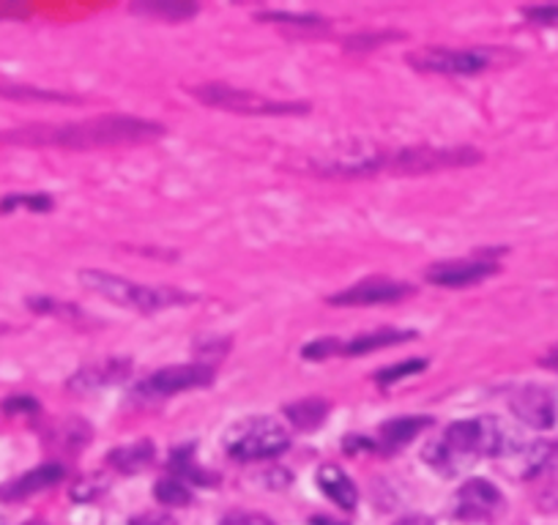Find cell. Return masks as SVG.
<instances>
[{
    "instance_id": "6da1fadb",
    "label": "cell",
    "mask_w": 558,
    "mask_h": 525,
    "mask_svg": "<svg viewBox=\"0 0 558 525\" xmlns=\"http://www.w3.org/2000/svg\"><path fill=\"white\" fill-rule=\"evenodd\" d=\"M165 126L132 115H105L74 123H34V126L0 132V143L31 148H105V146H140L159 141Z\"/></svg>"
},
{
    "instance_id": "7a4b0ae2",
    "label": "cell",
    "mask_w": 558,
    "mask_h": 525,
    "mask_svg": "<svg viewBox=\"0 0 558 525\" xmlns=\"http://www.w3.org/2000/svg\"><path fill=\"white\" fill-rule=\"evenodd\" d=\"M512 443L504 441V430L490 416L480 419L454 422L452 427L444 430L438 441L427 443L425 460L444 476H454L469 468L480 457H498L507 454Z\"/></svg>"
},
{
    "instance_id": "3957f363",
    "label": "cell",
    "mask_w": 558,
    "mask_h": 525,
    "mask_svg": "<svg viewBox=\"0 0 558 525\" xmlns=\"http://www.w3.org/2000/svg\"><path fill=\"white\" fill-rule=\"evenodd\" d=\"M482 154L474 148H408L397 154H375V157L359 159L356 164H335L326 173L335 175H364V173H397V175H422L433 170L465 168L480 162Z\"/></svg>"
},
{
    "instance_id": "277c9868",
    "label": "cell",
    "mask_w": 558,
    "mask_h": 525,
    "mask_svg": "<svg viewBox=\"0 0 558 525\" xmlns=\"http://www.w3.org/2000/svg\"><path fill=\"white\" fill-rule=\"evenodd\" d=\"M80 280L96 296L107 298V302L118 304V307L137 309V313H159V309L179 307V304L192 302L190 293L179 291V288L140 285V282L123 280V277L116 274H105V271H83Z\"/></svg>"
},
{
    "instance_id": "5b68a950",
    "label": "cell",
    "mask_w": 558,
    "mask_h": 525,
    "mask_svg": "<svg viewBox=\"0 0 558 525\" xmlns=\"http://www.w3.org/2000/svg\"><path fill=\"white\" fill-rule=\"evenodd\" d=\"M288 447H291V436L286 425H279L271 416H246L225 436V452L241 463L279 457Z\"/></svg>"
},
{
    "instance_id": "8992f818",
    "label": "cell",
    "mask_w": 558,
    "mask_h": 525,
    "mask_svg": "<svg viewBox=\"0 0 558 525\" xmlns=\"http://www.w3.org/2000/svg\"><path fill=\"white\" fill-rule=\"evenodd\" d=\"M192 94L201 101L211 107H222V110L241 112V115H304L310 110V105L304 101H277L266 99L260 94H252V90L230 88L222 83H208L192 88Z\"/></svg>"
},
{
    "instance_id": "52a82bcc",
    "label": "cell",
    "mask_w": 558,
    "mask_h": 525,
    "mask_svg": "<svg viewBox=\"0 0 558 525\" xmlns=\"http://www.w3.org/2000/svg\"><path fill=\"white\" fill-rule=\"evenodd\" d=\"M214 380V373L201 364H184V367H168L159 369V373L148 375L146 380H140L137 389H134V400L137 403H159V400H168L179 391L197 389V386H206Z\"/></svg>"
},
{
    "instance_id": "ba28073f",
    "label": "cell",
    "mask_w": 558,
    "mask_h": 525,
    "mask_svg": "<svg viewBox=\"0 0 558 525\" xmlns=\"http://www.w3.org/2000/svg\"><path fill=\"white\" fill-rule=\"evenodd\" d=\"M408 63L418 72L436 74H476L490 66L487 50H452V47H425L408 56Z\"/></svg>"
},
{
    "instance_id": "9c48e42d",
    "label": "cell",
    "mask_w": 558,
    "mask_h": 525,
    "mask_svg": "<svg viewBox=\"0 0 558 525\" xmlns=\"http://www.w3.org/2000/svg\"><path fill=\"white\" fill-rule=\"evenodd\" d=\"M504 498L487 479H471L454 496V514L465 523H482L501 512Z\"/></svg>"
},
{
    "instance_id": "30bf717a",
    "label": "cell",
    "mask_w": 558,
    "mask_h": 525,
    "mask_svg": "<svg viewBox=\"0 0 558 525\" xmlns=\"http://www.w3.org/2000/svg\"><path fill=\"white\" fill-rule=\"evenodd\" d=\"M512 411L520 422L536 430H547L556 425V400L542 386H525L512 398Z\"/></svg>"
},
{
    "instance_id": "8fae6325",
    "label": "cell",
    "mask_w": 558,
    "mask_h": 525,
    "mask_svg": "<svg viewBox=\"0 0 558 525\" xmlns=\"http://www.w3.org/2000/svg\"><path fill=\"white\" fill-rule=\"evenodd\" d=\"M408 293H413L411 285L405 282H395V280H375L359 282V285L345 288L342 293L331 296V304H345V307H362V304H384V302H400L405 298Z\"/></svg>"
},
{
    "instance_id": "7c38bea8",
    "label": "cell",
    "mask_w": 558,
    "mask_h": 525,
    "mask_svg": "<svg viewBox=\"0 0 558 525\" xmlns=\"http://www.w3.org/2000/svg\"><path fill=\"white\" fill-rule=\"evenodd\" d=\"M496 262L485 260H454V262H438L427 271V280L436 282L441 288H469L474 282L487 280L490 274H496Z\"/></svg>"
},
{
    "instance_id": "4fadbf2b",
    "label": "cell",
    "mask_w": 558,
    "mask_h": 525,
    "mask_svg": "<svg viewBox=\"0 0 558 525\" xmlns=\"http://www.w3.org/2000/svg\"><path fill=\"white\" fill-rule=\"evenodd\" d=\"M66 476V468L58 463H47V465H39V468H34L31 474L20 476L17 481H12V485H7L3 490H0V498H7V501H14V498H28L34 496V492H41L47 490V487L58 485V481Z\"/></svg>"
},
{
    "instance_id": "5bb4252c",
    "label": "cell",
    "mask_w": 558,
    "mask_h": 525,
    "mask_svg": "<svg viewBox=\"0 0 558 525\" xmlns=\"http://www.w3.org/2000/svg\"><path fill=\"white\" fill-rule=\"evenodd\" d=\"M318 487L320 492H326V496L337 503V506L342 509L356 506L359 501L356 485H353L351 476H348L345 471L337 468V465H324V468H318Z\"/></svg>"
},
{
    "instance_id": "9a60e30c",
    "label": "cell",
    "mask_w": 558,
    "mask_h": 525,
    "mask_svg": "<svg viewBox=\"0 0 558 525\" xmlns=\"http://www.w3.org/2000/svg\"><path fill=\"white\" fill-rule=\"evenodd\" d=\"M413 331L405 329H378V331H367V334H359L356 340L342 342L340 353L342 356H362V353L375 351V347H386V345H397V342L413 340Z\"/></svg>"
},
{
    "instance_id": "2e32d148",
    "label": "cell",
    "mask_w": 558,
    "mask_h": 525,
    "mask_svg": "<svg viewBox=\"0 0 558 525\" xmlns=\"http://www.w3.org/2000/svg\"><path fill=\"white\" fill-rule=\"evenodd\" d=\"M425 427H430L427 416H400V419H391L389 425L380 427V441H384L386 449H400Z\"/></svg>"
},
{
    "instance_id": "e0dca14e",
    "label": "cell",
    "mask_w": 558,
    "mask_h": 525,
    "mask_svg": "<svg viewBox=\"0 0 558 525\" xmlns=\"http://www.w3.org/2000/svg\"><path fill=\"white\" fill-rule=\"evenodd\" d=\"M154 457V447L148 441L132 443L126 449H118V452L110 454V463L121 471H140L143 465L151 463Z\"/></svg>"
},
{
    "instance_id": "ac0fdd59",
    "label": "cell",
    "mask_w": 558,
    "mask_h": 525,
    "mask_svg": "<svg viewBox=\"0 0 558 525\" xmlns=\"http://www.w3.org/2000/svg\"><path fill=\"white\" fill-rule=\"evenodd\" d=\"M288 416H291L299 427H318L326 416V403H320V400H304V403L291 405V408H288Z\"/></svg>"
},
{
    "instance_id": "d6986e66",
    "label": "cell",
    "mask_w": 558,
    "mask_h": 525,
    "mask_svg": "<svg viewBox=\"0 0 558 525\" xmlns=\"http://www.w3.org/2000/svg\"><path fill=\"white\" fill-rule=\"evenodd\" d=\"M427 367L425 358H408V362L395 364V367H386L380 373H375V380L378 383H397V380L408 378V375H416Z\"/></svg>"
},
{
    "instance_id": "ffe728a7",
    "label": "cell",
    "mask_w": 558,
    "mask_h": 525,
    "mask_svg": "<svg viewBox=\"0 0 558 525\" xmlns=\"http://www.w3.org/2000/svg\"><path fill=\"white\" fill-rule=\"evenodd\" d=\"M157 498L168 506H184L190 501V490H186L184 481L179 479H162L157 485Z\"/></svg>"
},
{
    "instance_id": "44dd1931",
    "label": "cell",
    "mask_w": 558,
    "mask_h": 525,
    "mask_svg": "<svg viewBox=\"0 0 558 525\" xmlns=\"http://www.w3.org/2000/svg\"><path fill=\"white\" fill-rule=\"evenodd\" d=\"M17 206L34 208V211H47V208L52 206V200L47 195H12V197H3L0 211H12V208Z\"/></svg>"
},
{
    "instance_id": "7402d4cb",
    "label": "cell",
    "mask_w": 558,
    "mask_h": 525,
    "mask_svg": "<svg viewBox=\"0 0 558 525\" xmlns=\"http://www.w3.org/2000/svg\"><path fill=\"white\" fill-rule=\"evenodd\" d=\"M389 39H400V34H359L353 39H348V50H375L380 41H389Z\"/></svg>"
},
{
    "instance_id": "603a6c76",
    "label": "cell",
    "mask_w": 558,
    "mask_h": 525,
    "mask_svg": "<svg viewBox=\"0 0 558 525\" xmlns=\"http://www.w3.org/2000/svg\"><path fill=\"white\" fill-rule=\"evenodd\" d=\"M148 14H162V17L168 20H181V17H192V14L197 12L195 7H186V3H170V7H165V3H154V7H143Z\"/></svg>"
},
{
    "instance_id": "cb8c5ba5",
    "label": "cell",
    "mask_w": 558,
    "mask_h": 525,
    "mask_svg": "<svg viewBox=\"0 0 558 525\" xmlns=\"http://www.w3.org/2000/svg\"><path fill=\"white\" fill-rule=\"evenodd\" d=\"M263 20H274V23H293L296 28H324V20L320 17H310V14H304V17H296V14H263Z\"/></svg>"
},
{
    "instance_id": "d4e9b609",
    "label": "cell",
    "mask_w": 558,
    "mask_h": 525,
    "mask_svg": "<svg viewBox=\"0 0 558 525\" xmlns=\"http://www.w3.org/2000/svg\"><path fill=\"white\" fill-rule=\"evenodd\" d=\"M340 345L342 342H337V340H318V342H313V345L304 347V358L335 356V353H340Z\"/></svg>"
},
{
    "instance_id": "484cf974",
    "label": "cell",
    "mask_w": 558,
    "mask_h": 525,
    "mask_svg": "<svg viewBox=\"0 0 558 525\" xmlns=\"http://www.w3.org/2000/svg\"><path fill=\"white\" fill-rule=\"evenodd\" d=\"M222 525H274L266 514H252V512H239L225 517Z\"/></svg>"
},
{
    "instance_id": "4316f807",
    "label": "cell",
    "mask_w": 558,
    "mask_h": 525,
    "mask_svg": "<svg viewBox=\"0 0 558 525\" xmlns=\"http://www.w3.org/2000/svg\"><path fill=\"white\" fill-rule=\"evenodd\" d=\"M525 17L534 20V23H539V25H558V7L525 9Z\"/></svg>"
},
{
    "instance_id": "83f0119b",
    "label": "cell",
    "mask_w": 558,
    "mask_h": 525,
    "mask_svg": "<svg viewBox=\"0 0 558 525\" xmlns=\"http://www.w3.org/2000/svg\"><path fill=\"white\" fill-rule=\"evenodd\" d=\"M126 525H173L168 517H162V514H143V517H134L129 520Z\"/></svg>"
},
{
    "instance_id": "f1b7e54d",
    "label": "cell",
    "mask_w": 558,
    "mask_h": 525,
    "mask_svg": "<svg viewBox=\"0 0 558 525\" xmlns=\"http://www.w3.org/2000/svg\"><path fill=\"white\" fill-rule=\"evenodd\" d=\"M3 408H7V411H36V403H34V400H28V398H14V400H9Z\"/></svg>"
},
{
    "instance_id": "f546056e",
    "label": "cell",
    "mask_w": 558,
    "mask_h": 525,
    "mask_svg": "<svg viewBox=\"0 0 558 525\" xmlns=\"http://www.w3.org/2000/svg\"><path fill=\"white\" fill-rule=\"evenodd\" d=\"M395 525H436V523H433L430 517H425V514H411V517L397 520Z\"/></svg>"
},
{
    "instance_id": "4dcf8cb0",
    "label": "cell",
    "mask_w": 558,
    "mask_h": 525,
    "mask_svg": "<svg viewBox=\"0 0 558 525\" xmlns=\"http://www.w3.org/2000/svg\"><path fill=\"white\" fill-rule=\"evenodd\" d=\"M310 525H342V523H337V520L331 517H313L310 520Z\"/></svg>"
},
{
    "instance_id": "1f68e13d",
    "label": "cell",
    "mask_w": 558,
    "mask_h": 525,
    "mask_svg": "<svg viewBox=\"0 0 558 525\" xmlns=\"http://www.w3.org/2000/svg\"><path fill=\"white\" fill-rule=\"evenodd\" d=\"M545 364H550V367H558V351H553L550 356L545 358Z\"/></svg>"
},
{
    "instance_id": "d6a6232c",
    "label": "cell",
    "mask_w": 558,
    "mask_h": 525,
    "mask_svg": "<svg viewBox=\"0 0 558 525\" xmlns=\"http://www.w3.org/2000/svg\"><path fill=\"white\" fill-rule=\"evenodd\" d=\"M25 525H47V523H41V520H31V523H25Z\"/></svg>"
}]
</instances>
